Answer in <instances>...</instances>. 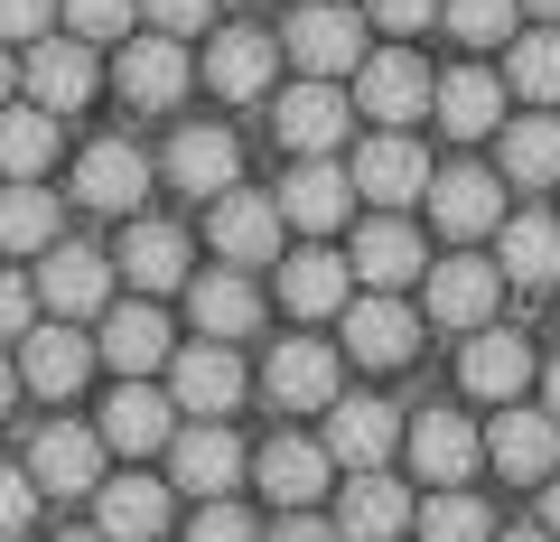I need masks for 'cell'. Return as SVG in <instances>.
<instances>
[{
    "mask_svg": "<svg viewBox=\"0 0 560 542\" xmlns=\"http://www.w3.org/2000/svg\"><path fill=\"white\" fill-rule=\"evenodd\" d=\"M430 66L411 57V47H374V57L355 66V122H374V131H411L420 113H430Z\"/></svg>",
    "mask_w": 560,
    "mask_h": 542,
    "instance_id": "6da1fadb",
    "label": "cell"
},
{
    "mask_svg": "<svg viewBox=\"0 0 560 542\" xmlns=\"http://www.w3.org/2000/svg\"><path fill=\"white\" fill-rule=\"evenodd\" d=\"M420 281H430V319H440V327H458V337H477V327H495L504 272H495V262L477 253V243H458L448 262H430Z\"/></svg>",
    "mask_w": 560,
    "mask_h": 542,
    "instance_id": "7a4b0ae2",
    "label": "cell"
},
{
    "mask_svg": "<svg viewBox=\"0 0 560 542\" xmlns=\"http://www.w3.org/2000/svg\"><path fill=\"white\" fill-rule=\"evenodd\" d=\"M280 57H300V76L337 84V76H355V66H364V20H355V10H337V0H300V20H290Z\"/></svg>",
    "mask_w": 560,
    "mask_h": 542,
    "instance_id": "3957f363",
    "label": "cell"
},
{
    "mask_svg": "<svg viewBox=\"0 0 560 542\" xmlns=\"http://www.w3.org/2000/svg\"><path fill=\"white\" fill-rule=\"evenodd\" d=\"M168 402H178L187 422H224V412L243 402V356L215 346V337L178 346V356H168Z\"/></svg>",
    "mask_w": 560,
    "mask_h": 542,
    "instance_id": "277c9868",
    "label": "cell"
},
{
    "mask_svg": "<svg viewBox=\"0 0 560 542\" xmlns=\"http://www.w3.org/2000/svg\"><path fill=\"white\" fill-rule=\"evenodd\" d=\"M430 224H440L448 243H477V234H495V224H504V178H495V169H477V160H458V169H430Z\"/></svg>",
    "mask_w": 560,
    "mask_h": 542,
    "instance_id": "5b68a950",
    "label": "cell"
},
{
    "mask_svg": "<svg viewBox=\"0 0 560 542\" xmlns=\"http://www.w3.org/2000/svg\"><path fill=\"white\" fill-rule=\"evenodd\" d=\"M346 178H355V197H374L383 216H401L411 197H430V160H420L411 131H374V141L346 160Z\"/></svg>",
    "mask_w": 560,
    "mask_h": 542,
    "instance_id": "8992f818",
    "label": "cell"
},
{
    "mask_svg": "<svg viewBox=\"0 0 560 542\" xmlns=\"http://www.w3.org/2000/svg\"><path fill=\"white\" fill-rule=\"evenodd\" d=\"M346 356L374 365V374L411 365V356H420V309H401L393 290H364V300H346Z\"/></svg>",
    "mask_w": 560,
    "mask_h": 542,
    "instance_id": "52a82bcc",
    "label": "cell"
},
{
    "mask_svg": "<svg viewBox=\"0 0 560 542\" xmlns=\"http://www.w3.org/2000/svg\"><path fill=\"white\" fill-rule=\"evenodd\" d=\"M28 486H38V496H94L103 486V430L47 422L38 440H28Z\"/></svg>",
    "mask_w": 560,
    "mask_h": 542,
    "instance_id": "ba28073f",
    "label": "cell"
},
{
    "mask_svg": "<svg viewBox=\"0 0 560 542\" xmlns=\"http://www.w3.org/2000/svg\"><path fill=\"white\" fill-rule=\"evenodd\" d=\"M271 122H280V141L300 150V160H327V150L355 131V94H337V84H318V76H300L290 94L271 103Z\"/></svg>",
    "mask_w": 560,
    "mask_h": 542,
    "instance_id": "9c48e42d",
    "label": "cell"
},
{
    "mask_svg": "<svg viewBox=\"0 0 560 542\" xmlns=\"http://www.w3.org/2000/svg\"><path fill=\"white\" fill-rule=\"evenodd\" d=\"M234 477H243V440L224 422H187V430H168V486H187V496H234Z\"/></svg>",
    "mask_w": 560,
    "mask_h": 542,
    "instance_id": "30bf717a",
    "label": "cell"
},
{
    "mask_svg": "<svg viewBox=\"0 0 560 542\" xmlns=\"http://www.w3.org/2000/svg\"><path fill=\"white\" fill-rule=\"evenodd\" d=\"M84 374H94V337H84L75 319H47V327H28V337H20V383H28V393L66 402Z\"/></svg>",
    "mask_w": 560,
    "mask_h": 542,
    "instance_id": "8fae6325",
    "label": "cell"
},
{
    "mask_svg": "<svg viewBox=\"0 0 560 542\" xmlns=\"http://www.w3.org/2000/svg\"><path fill=\"white\" fill-rule=\"evenodd\" d=\"M38 290L47 309H57V319H94L103 300H113V262L94 253V243H47V262H38Z\"/></svg>",
    "mask_w": 560,
    "mask_h": 542,
    "instance_id": "7c38bea8",
    "label": "cell"
},
{
    "mask_svg": "<svg viewBox=\"0 0 560 542\" xmlns=\"http://www.w3.org/2000/svg\"><path fill=\"white\" fill-rule=\"evenodd\" d=\"M393 402H374V393H337V402H327V459H337V468H355V477H364V468H383V459H393Z\"/></svg>",
    "mask_w": 560,
    "mask_h": 542,
    "instance_id": "4fadbf2b",
    "label": "cell"
},
{
    "mask_svg": "<svg viewBox=\"0 0 560 542\" xmlns=\"http://www.w3.org/2000/svg\"><path fill=\"white\" fill-rule=\"evenodd\" d=\"M280 224H300V234H337L346 216H355V178H346L337 160H300L290 178H280Z\"/></svg>",
    "mask_w": 560,
    "mask_h": 542,
    "instance_id": "5bb4252c",
    "label": "cell"
},
{
    "mask_svg": "<svg viewBox=\"0 0 560 542\" xmlns=\"http://www.w3.org/2000/svg\"><path fill=\"white\" fill-rule=\"evenodd\" d=\"M337 346H318V337H290V346H271V365H261V383H271V402L280 412H327L337 402Z\"/></svg>",
    "mask_w": 560,
    "mask_h": 542,
    "instance_id": "9a60e30c",
    "label": "cell"
},
{
    "mask_svg": "<svg viewBox=\"0 0 560 542\" xmlns=\"http://www.w3.org/2000/svg\"><path fill=\"white\" fill-rule=\"evenodd\" d=\"M430 113H440L448 141H486V131H504V76H486V66H448V76L430 84Z\"/></svg>",
    "mask_w": 560,
    "mask_h": 542,
    "instance_id": "2e32d148",
    "label": "cell"
},
{
    "mask_svg": "<svg viewBox=\"0 0 560 542\" xmlns=\"http://www.w3.org/2000/svg\"><path fill=\"white\" fill-rule=\"evenodd\" d=\"M346 272H355L364 290H401V281H420V272H430V253H420V224H401V216L355 224V253H346Z\"/></svg>",
    "mask_w": 560,
    "mask_h": 542,
    "instance_id": "e0dca14e",
    "label": "cell"
},
{
    "mask_svg": "<svg viewBox=\"0 0 560 542\" xmlns=\"http://www.w3.org/2000/svg\"><path fill=\"white\" fill-rule=\"evenodd\" d=\"M346 300H355V272H346V253L308 243V253L280 262V309H290V319H346Z\"/></svg>",
    "mask_w": 560,
    "mask_h": 542,
    "instance_id": "ac0fdd59",
    "label": "cell"
},
{
    "mask_svg": "<svg viewBox=\"0 0 560 542\" xmlns=\"http://www.w3.org/2000/svg\"><path fill=\"white\" fill-rule=\"evenodd\" d=\"M215 253L234 262V272L280 262V206L253 197V187H224V197H215Z\"/></svg>",
    "mask_w": 560,
    "mask_h": 542,
    "instance_id": "d6986e66",
    "label": "cell"
},
{
    "mask_svg": "<svg viewBox=\"0 0 560 542\" xmlns=\"http://www.w3.org/2000/svg\"><path fill=\"white\" fill-rule=\"evenodd\" d=\"M234 178H243L234 131H215V122H187L178 141H168V187H178V197H224Z\"/></svg>",
    "mask_w": 560,
    "mask_h": 542,
    "instance_id": "ffe728a7",
    "label": "cell"
},
{
    "mask_svg": "<svg viewBox=\"0 0 560 542\" xmlns=\"http://www.w3.org/2000/svg\"><path fill=\"white\" fill-rule=\"evenodd\" d=\"M477 459H486V440H477L467 412H420V422H411V468L430 486H467V477H477Z\"/></svg>",
    "mask_w": 560,
    "mask_h": 542,
    "instance_id": "44dd1931",
    "label": "cell"
},
{
    "mask_svg": "<svg viewBox=\"0 0 560 542\" xmlns=\"http://www.w3.org/2000/svg\"><path fill=\"white\" fill-rule=\"evenodd\" d=\"M271 76H280V38H261V28H215V47H206V84H215L224 103L271 94Z\"/></svg>",
    "mask_w": 560,
    "mask_h": 542,
    "instance_id": "7402d4cb",
    "label": "cell"
},
{
    "mask_svg": "<svg viewBox=\"0 0 560 542\" xmlns=\"http://www.w3.org/2000/svg\"><path fill=\"white\" fill-rule=\"evenodd\" d=\"M486 459H495L514 486L560 477V422H551V412H504V422L486 430Z\"/></svg>",
    "mask_w": 560,
    "mask_h": 542,
    "instance_id": "603a6c76",
    "label": "cell"
},
{
    "mask_svg": "<svg viewBox=\"0 0 560 542\" xmlns=\"http://www.w3.org/2000/svg\"><path fill=\"white\" fill-rule=\"evenodd\" d=\"M75 197L94 206V216H131V206L150 197V160H140L131 141H94L75 160Z\"/></svg>",
    "mask_w": 560,
    "mask_h": 542,
    "instance_id": "cb8c5ba5",
    "label": "cell"
},
{
    "mask_svg": "<svg viewBox=\"0 0 560 542\" xmlns=\"http://www.w3.org/2000/svg\"><path fill=\"white\" fill-rule=\"evenodd\" d=\"M458 383L477 402H514L523 383H533V346H523L514 327H477V337L458 346Z\"/></svg>",
    "mask_w": 560,
    "mask_h": 542,
    "instance_id": "d4e9b609",
    "label": "cell"
},
{
    "mask_svg": "<svg viewBox=\"0 0 560 542\" xmlns=\"http://www.w3.org/2000/svg\"><path fill=\"white\" fill-rule=\"evenodd\" d=\"M411 515H420L411 486L383 477V468H364V477L346 486V505H337V533L346 542H401V533H411Z\"/></svg>",
    "mask_w": 560,
    "mask_h": 542,
    "instance_id": "484cf974",
    "label": "cell"
},
{
    "mask_svg": "<svg viewBox=\"0 0 560 542\" xmlns=\"http://www.w3.org/2000/svg\"><path fill=\"white\" fill-rule=\"evenodd\" d=\"M94 356L113 365L121 383L160 374V365H168V319H160V309H150V300H121L113 319H103V346H94Z\"/></svg>",
    "mask_w": 560,
    "mask_h": 542,
    "instance_id": "4316f807",
    "label": "cell"
},
{
    "mask_svg": "<svg viewBox=\"0 0 560 542\" xmlns=\"http://www.w3.org/2000/svg\"><path fill=\"white\" fill-rule=\"evenodd\" d=\"M160 523H168L160 477H103L94 486V533L103 542H160Z\"/></svg>",
    "mask_w": 560,
    "mask_h": 542,
    "instance_id": "83f0119b",
    "label": "cell"
},
{
    "mask_svg": "<svg viewBox=\"0 0 560 542\" xmlns=\"http://www.w3.org/2000/svg\"><path fill=\"white\" fill-rule=\"evenodd\" d=\"M253 477H261V496H280L290 515H308V505L327 496V477H337V459H327L318 440H271L253 459Z\"/></svg>",
    "mask_w": 560,
    "mask_h": 542,
    "instance_id": "f1b7e54d",
    "label": "cell"
},
{
    "mask_svg": "<svg viewBox=\"0 0 560 542\" xmlns=\"http://www.w3.org/2000/svg\"><path fill=\"white\" fill-rule=\"evenodd\" d=\"M28 94H38V113H75V103H94V47H84V38H38V47H28Z\"/></svg>",
    "mask_w": 560,
    "mask_h": 542,
    "instance_id": "f546056e",
    "label": "cell"
},
{
    "mask_svg": "<svg viewBox=\"0 0 560 542\" xmlns=\"http://www.w3.org/2000/svg\"><path fill=\"white\" fill-rule=\"evenodd\" d=\"M187 309H197V327H206L215 346H243V337L261 327V290L243 281L234 262H224V272H206V281H187Z\"/></svg>",
    "mask_w": 560,
    "mask_h": 542,
    "instance_id": "4dcf8cb0",
    "label": "cell"
},
{
    "mask_svg": "<svg viewBox=\"0 0 560 542\" xmlns=\"http://www.w3.org/2000/svg\"><path fill=\"white\" fill-rule=\"evenodd\" d=\"M168 430H178V402L160 393V383H121L113 402H103V449H168Z\"/></svg>",
    "mask_w": 560,
    "mask_h": 542,
    "instance_id": "1f68e13d",
    "label": "cell"
},
{
    "mask_svg": "<svg viewBox=\"0 0 560 542\" xmlns=\"http://www.w3.org/2000/svg\"><path fill=\"white\" fill-rule=\"evenodd\" d=\"M121 94H131L140 113H168V103L187 94V47L160 38V28H150V38H131V47H121Z\"/></svg>",
    "mask_w": 560,
    "mask_h": 542,
    "instance_id": "d6a6232c",
    "label": "cell"
},
{
    "mask_svg": "<svg viewBox=\"0 0 560 542\" xmlns=\"http://www.w3.org/2000/svg\"><path fill=\"white\" fill-rule=\"evenodd\" d=\"M495 272L523 290H551L560 281V224L551 216H504L495 224Z\"/></svg>",
    "mask_w": 560,
    "mask_h": 542,
    "instance_id": "836d02e7",
    "label": "cell"
},
{
    "mask_svg": "<svg viewBox=\"0 0 560 542\" xmlns=\"http://www.w3.org/2000/svg\"><path fill=\"white\" fill-rule=\"evenodd\" d=\"M113 272H131V290H150V300H160V290L187 281V234H178V224H131Z\"/></svg>",
    "mask_w": 560,
    "mask_h": 542,
    "instance_id": "e575fe53",
    "label": "cell"
},
{
    "mask_svg": "<svg viewBox=\"0 0 560 542\" xmlns=\"http://www.w3.org/2000/svg\"><path fill=\"white\" fill-rule=\"evenodd\" d=\"M504 187H560V122L551 113L504 122Z\"/></svg>",
    "mask_w": 560,
    "mask_h": 542,
    "instance_id": "d590c367",
    "label": "cell"
},
{
    "mask_svg": "<svg viewBox=\"0 0 560 542\" xmlns=\"http://www.w3.org/2000/svg\"><path fill=\"white\" fill-rule=\"evenodd\" d=\"M57 160V113L38 103H0V178H38Z\"/></svg>",
    "mask_w": 560,
    "mask_h": 542,
    "instance_id": "8d00e7d4",
    "label": "cell"
},
{
    "mask_svg": "<svg viewBox=\"0 0 560 542\" xmlns=\"http://www.w3.org/2000/svg\"><path fill=\"white\" fill-rule=\"evenodd\" d=\"M504 84H514L533 113L560 103V28H533V38H504Z\"/></svg>",
    "mask_w": 560,
    "mask_h": 542,
    "instance_id": "74e56055",
    "label": "cell"
},
{
    "mask_svg": "<svg viewBox=\"0 0 560 542\" xmlns=\"http://www.w3.org/2000/svg\"><path fill=\"white\" fill-rule=\"evenodd\" d=\"M57 243V197L38 178H10L0 187V253H47Z\"/></svg>",
    "mask_w": 560,
    "mask_h": 542,
    "instance_id": "f35d334b",
    "label": "cell"
},
{
    "mask_svg": "<svg viewBox=\"0 0 560 542\" xmlns=\"http://www.w3.org/2000/svg\"><path fill=\"white\" fill-rule=\"evenodd\" d=\"M411 523H420V542H495V515H486V496H467V486H440Z\"/></svg>",
    "mask_w": 560,
    "mask_h": 542,
    "instance_id": "ab89813d",
    "label": "cell"
},
{
    "mask_svg": "<svg viewBox=\"0 0 560 542\" xmlns=\"http://www.w3.org/2000/svg\"><path fill=\"white\" fill-rule=\"evenodd\" d=\"M440 20L458 47H504L514 38V0H440Z\"/></svg>",
    "mask_w": 560,
    "mask_h": 542,
    "instance_id": "60d3db41",
    "label": "cell"
},
{
    "mask_svg": "<svg viewBox=\"0 0 560 542\" xmlns=\"http://www.w3.org/2000/svg\"><path fill=\"white\" fill-rule=\"evenodd\" d=\"M131 20H140V0H66V28H75L84 47H113V38H131Z\"/></svg>",
    "mask_w": 560,
    "mask_h": 542,
    "instance_id": "b9f144b4",
    "label": "cell"
},
{
    "mask_svg": "<svg viewBox=\"0 0 560 542\" xmlns=\"http://www.w3.org/2000/svg\"><path fill=\"white\" fill-rule=\"evenodd\" d=\"M28 515H38V486H28V468H0V542H20Z\"/></svg>",
    "mask_w": 560,
    "mask_h": 542,
    "instance_id": "7bdbcfd3",
    "label": "cell"
},
{
    "mask_svg": "<svg viewBox=\"0 0 560 542\" xmlns=\"http://www.w3.org/2000/svg\"><path fill=\"white\" fill-rule=\"evenodd\" d=\"M47 20H57V0H0V38L10 47H38Z\"/></svg>",
    "mask_w": 560,
    "mask_h": 542,
    "instance_id": "ee69618b",
    "label": "cell"
},
{
    "mask_svg": "<svg viewBox=\"0 0 560 542\" xmlns=\"http://www.w3.org/2000/svg\"><path fill=\"white\" fill-rule=\"evenodd\" d=\"M28 327H38V290H28L20 272H0V346L28 337Z\"/></svg>",
    "mask_w": 560,
    "mask_h": 542,
    "instance_id": "f6af8a7d",
    "label": "cell"
},
{
    "mask_svg": "<svg viewBox=\"0 0 560 542\" xmlns=\"http://www.w3.org/2000/svg\"><path fill=\"white\" fill-rule=\"evenodd\" d=\"M364 20H374V28H393V38H411V28H430V20H440V0H364Z\"/></svg>",
    "mask_w": 560,
    "mask_h": 542,
    "instance_id": "bcb514c9",
    "label": "cell"
},
{
    "mask_svg": "<svg viewBox=\"0 0 560 542\" xmlns=\"http://www.w3.org/2000/svg\"><path fill=\"white\" fill-rule=\"evenodd\" d=\"M140 10H150V28H160V38H187V28L215 20V0H140Z\"/></svg>",
    "mask_w": 560,
    "mask_h": 542,
    "instance_id": "7dc6e473",
    "label": "cell"
},
{
    "mask_svg": "<svg viewBox=\"0 0 560 542\" xmlns=\"http://www.w3.org/2000/svg\"><path fill=\"white\" fill-rule=\"evenodd\" d=\"M187 542H261V533H253V515H243V505L215 496V505L197 515V533H187Z\"/></svg>",
    "mask_w": 560,
    "mask_h": 542,
    "instance_id": "c3c4849f",
    "label": "cell"
},
{
    "mask_svg": "<svg viewBox=\"0 0 560 542\" xmlns=\"http://www.w3.org/2000/svg\"><path fill=\"white\" fill-rule=\"evenodd\" d=\"M271 542H346V533H337V523H318V515H290Z\"/></svg>",
    "mask_w": 560,
    "mask_h": 542,
    "instance_id": "681fc988",
    "label": "cell"
},
{
    "mask_svg": "<svg viewBox=\"0 0 560 542\" xmlns=\"http://www.w3.org/2000/svg\"><path fill=\"white\" fill-rule=\"evenodd\" d=\"M541 533L560 542V477H541Z\"/></svg>",
    "mask_w": 560,
    "mask_h": 542,
    "instance_id": "f907efd6",
    "label": "cell"
},
{
    "mask_svg": "<svg viewBox=\"0 0 560 542\" xmlns=\"http://www.w3.org/2000/svg\"><path fill=\"white\" fill-rule=\"evenodd\" d=\"M10 402H20V365L0 356V412H10Z\"/></svg>",
    "mask_w": 560,
    "mask_h": 542,
    "instance_id": "816d5d0a",
    "label": "cell"
},
{
    "mask_svg": "<svg viewBox=\"0 0 560 542\" xmlns=\"http://www.w3.org/2000/svg\"><path fill=\"white\" fill-rule=\"evenodd\" d=\"M541 412H551V422H560V365H551V374H541Z\"/></svg>",
    "mask_w": 560,
    "mask_h": 542,
    "instance_id": "f5cc1de1",
    "label": "cell"
},
{
    "mask_svg": "<svg viewBox=\"0 0 560 542\" xmlns=\"http://www.w3.org/2000/svg\"><path fill=\"white\" fill-rule=\"evenodd\" d=\"M495 542H551V533H541V523H514V533H495Z\"/></svg>",
    "mask_w": 560,
    "mask_h": 542,
    "instance_id": "db71d44e",
    "label": "cell"
},
{
    "mask_svg": "<svg viewBox=\"0 0 560 542\" xmlns=\"http://www.w3.org/2000/svg\"><path fill=\"white\" fill-rule=\"evenodd\" d=\"M10 84H20V66H10V47H0V103H10Z\"/></svg>",
    "mask_w": 560,
    "mask_h": 542,
    "instance_id": "11a10c76",
    "label": "cell"
},
{
    "mask_svg": "<svg viewBox=\"0 0 560 542\" xmlns=\"http://www.w3.org/2000/svg\"><path fill=\"white\" fill-rule=\"evenodd\" d=\"M523 10H541V20H560V0H523Z\"/></svg>",
    "mask_w": 560,
    "mask_h": 542,
    "instance_id": "9f6ffc18",
    "label": "cell"
},
{
    "mask_svg": "<svg viewBox=\"0 0 560 542\" xmlns=\"http://www.w3.org/2000/svg\"><path fill=\"white\" fill-rule=\"evenodd\" d=\"M57 542H103V533H57Z\"/></svg>",
    "mask_w": 560,
    "mask_h": 542,
    "instance_id": "6f0895ef",
    "label": "cell"
}]
</instances>
